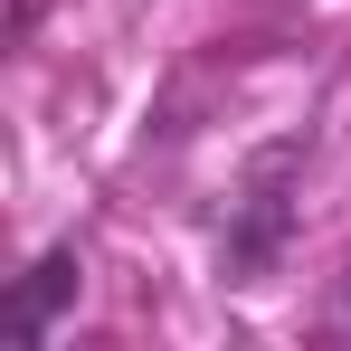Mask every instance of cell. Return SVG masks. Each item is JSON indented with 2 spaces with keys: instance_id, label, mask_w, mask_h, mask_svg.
Returning <instances> with one entry per match:
<instances>
[{
  "instance_id": "6da1fadb",
  "label": "cell",
  "mask_w": 351,
  "mask_h": 351,
  "mask_svg": "<svg viewBox=\"0 0 351 351\" xmlns=\"http://www.w3.org/2000/svg\"><path fill=\"white\" fill-rule=\"evenodd\" d=\"M294 171H304V143H266L247 162V180H237V199H228V228H219V276L228 285L276 276V256H285V237H294Z\"/></svg>"
},
{
  "instance_id": "7a4b0ae2",
  "label": "cell",
  "mask_w": 351,
  "mask_h": 351,
  "mask_svg": "<svg viewBox=\"0 0 351 351\" xmlns=\"http://www.w3.org/2000/svg\"><path fill=\"white\" fill-rule=\"evenodd\" d=\"M66 304H76V247H38V266L10 294V342H48Z\"/></svg>"
},
{
  "instance_id": "3957f363",
  "label": "cell",
  "mask_w": 351,
  "mask_h": 351,
  "mask_svg": "<svg viewBox=\"0 0 351 351\" xmlns=\"http://www.w3.org/2000/svg\"><path fill=\"white\" fill-rule=\"evenodd\" d=\"M332 323H342V332H351V276H342V285H332Z\"/></svg>"
}]
</instances>
